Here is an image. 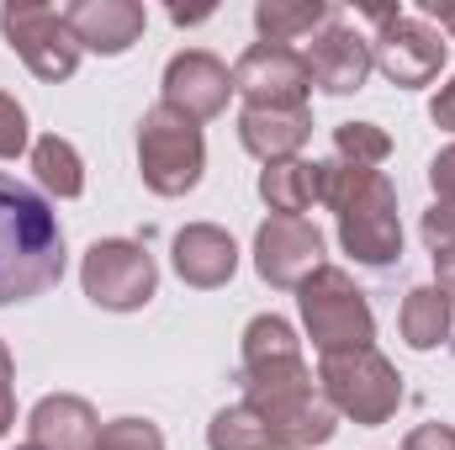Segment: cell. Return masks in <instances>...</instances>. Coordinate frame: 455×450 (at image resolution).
Returning <instances> with one entry per match:
<instances>
[{
    "label": "cell",
    "instance_id": "10",
    "mask_svg": "<svg viewBox=\"0 0 455 450\" xmlns=\"http://www.w3.org/2000/svg\"><path fill=\"white\" fill-rule=\"evenodd\" d=\"M233 91L249 101V107H307V91H313V75H307V59L297 48H281V43H254L238 53L233 64Z\"/></svg>",
    "mask_w": 455,
    "mask_h": 450
},
{
    "label": "cell",
    "instance_id": "17",
    "mask_svg": "<svg viewBox=\"0 0 455 450\" xmlns=\"http://www.w3.org/2000/svg\"><path fill=\"white\" fill-rule=\"evenodd\" d=\"M27 446L37 450H91L101 435V419L85 398L75 392H48L32 414H27Z\"/></svg>",
    "mask_w": 455,
    "mask_h": 450
},
{
    "label": "cell",
    "instance_id": "11",
    "mask_svg": "<svg viewBox=\"0 0 455 450\" xmlns=\"http://www.w3.org/2000/svg\"><path fill=\"white\" fill-rule=\"evenodd\" d=\"M323 265V233L307 218H265L254 233V270L275 292H297Z\"/></svg>",
    "mask_w": 455,
    "mask_h": 450
},
{
    "label": "cell",
    "instance_id": "29",
    "mask_svg": "<svg viewBox=\"0 0 455 450\" xmlns=\"http://www.w3.org/2000/svg\"><path fill=\"white\" fill-rule=\"evenodd\" d=\"M424 244H429V249H445V244H455V207L435 202V207L424 213Z\"/></svg>",
    "mask_w": 455,
    "mask_h": 450
},
{
    "label": "cell",
    "instance_id": "32",
    "mask_svg": "<svg viewBox=\"0 0 455 450\" xmlns=\"http://www.w3.org/2000/svg\"><path fill=\"white\" fill-rule=\"evenodd\" d=\"M429 117H435V127H445V133H455V75H451V85L429 101Z\"/></svg>",
    "mask_w": 455,
    "mask_h": 450
},
{
    "label": "cell",
    "instance_id": "7",
    "mask_svg": "<svg viewBox=\"0 0 455 450\" xmlns=\"http://www.w3.org/2000/svg\"><path fill=\"white\" fill-rule=\"evenodd\" d=\"M80 286L107 313H138L159 292V265L132 238H96L80 260Z\"/></svg>",
    "mask_w": 455,
    "mask_h": 450
},
{
    "label": "cell",
    "instance_id": "14",
    "mask_svg": "<svg viewBox=\"0 0 455 450\" xmlns=\"http://www.w3.org/2000/svg\"><path fill=\"white\" fill-rule=\"evenodd\" d=\"M64 21H69V32H75L80 48L116 59V53H127V48L143 37L148 11H143L138 0H75V5L64 11Z\"/></svg>",
    "mask_w": 455,
    "mask_h": 450
},
{
    "label": "cell",
    "instance_id": "31",
    "mask_svg": "<svg viewBox=\"0 0 455 450\" xmlns=\"http://www.w3.org/2000/svg\"><path fill=\"white\" fill-rule=\"evenodd\" d=\"M435 286H440V292L455 302V244L435 249Z\"/></svg>",
    "mask_w": 455,
    "mask_h": 450
},
{
    "label": "cell",
    "instance_id": "16",
    "mask_svg": "<svg viewBox=\"0 0 455 450\" xmlns=\"http://www.w3.org/2000/svg\"><path fill=\"white\" fill-rule=\"evenodd\" d=\"M175 270L186 286H228L233 270H238V244L233 233H223L218 223H186L175 233Z\"/></svg>",
    "mask_w": 455,
    "mask_h": 450
},
{
    "label": "cell",
    "instance_id": "18",
    "mask_svg": "<svg viewBox=\"0 0 455 450\" xmlns=\"http://www.w3.org/2000/svg\"><path fill=\"white\" fill-rule=\"evenodd\" d=\"M259 197L275 218H302L313 202H323V165L318 159H281L259 170Z\"/></svg>",
    "mask_w": 455,
    "mask_h": 450
},
{
    "label": "cell",
    "instance_id": "28",
    "mask_svg": "<svg viewBox=\"0 0 455 450\" xmlns=\"http://www.w3.org/2000/svg\"><path fill=\"white\" fill-rule=\"evenodd\" d=\"M429 186H435V197H440L445 207H455V143L429 159Z\"/></svg>",
    "mask_w": 455,
    "mask_h": 450
},
{
    "label": "cell",
    "instance_id": "22",
    "mask_svg": "<svg viewBox=\"0 0 455 450\" xmlns=\"http://www.w3.org/2000/svg\"><path fill=\"white\" fill-rule=\"evenodd\" d=\"M207 450H281V446L249 403H228L207 424Z\"/></svg>",
    "mask_w": 455,
    "mask_h": 450
},
{
    "label": "cell",
    "instance_id": "12",
    "mask_svg": "<svg viewBox=\"0 0 455 450\" xmlns=\"http://www.w3.org/2000/svg\"><path fill=\"white\" fill-rule=\"evenodd\" d=\"M228 96H233V69L223 59H212L207 48H186L164 64V107L191 122H207V117L228 112Z\"/></svg>",
    "mask_w": 455,
    "mask_h": 450
},
{
    "label": "cell",
    "instance_id": "15",
    "mask_svg": "<svg viewBox=\"0 0 455 450\" xmlns=\"http://www.w3.org/2000/svg\"><path fill=\"white\" fill-rule=\"evenodd\" d=\"M313 138V112L307 107H243L238 112V143L265 159V165H281V159H297L302 143Z\"/></svg>",
    "mask_w": 455,
    "mask_h": 450
},
{
    "label": "cell",
    "instance_id": "5",
    "mask_svg": "<svg viewBox=\"0 0 455 450\" xmlns=\"http://www.w3.org/2000/svg\"><path fill=\"white\" fill-rule=\"evenodd\" d=\"M297 302H302V324H307V339L318 344V355L365 350L376 339V313H371L365 292L349 281V270H339V265H318L297 286Z\"/></svg>",
    "mask_w": 455,
    "mask_h": 450
},
{
    "label": "cell",
    "instance_id": "25",
    "mask_svg": "<svg viewBox=\"0 0 455 450\" xmlns=\"http://www.w3.org/2000/svg\"><path fill=\"white\" fill-rule=\"evenodd\" d=\"M91 450H164V435L154 419H112V424H101Z\"/></svg>",
    "mask_w": 455,
    "mask_h": 450
},
{
    "label": "cell",
    "instance_id": "8",
    "mask_svg": "<svg viewBox=\"0 0 455 450\" xmlns=\"http://www.w3.org/2000/svg\"><path fill=\"white\" fill-rule=\"evenodd\" d=\"M0 32L5 43L21 53V64L37 75V80H69L80 69V43L64 21V11L53 5H37V0H5L0 5Z\"/></svg>",
    "mask_w": 455,
    "mask_h": 450
},
{
    "label": "cell",
    "instance_id": "24",
    "mask_svg": "<svg viewBox=\"0 0 455 450\" xmlns=\"http://www.w3.org/2000/svg\"><path fill=\"white\" fill-rule=\"evenodd\" d=\"M334 149H339L344 165L376 170V165L392 154V138H387L376 122H339V127H334Z\"/></svg>",
    "mask_w": 455,
    "mask_h": 450
},
{
    "label": "cell",
    "instance_id": "19",
    "mask_svg": "<svg viewBox=\"0 0 455 450\" xmlns=\"http://www.w3.org/2000/svg\"><path fill=\"white\" fill-rule=\"evenodd\" d=\"M329 21H339L329 0H259L254 5L259 43H281V48H291L297 37H318Z\"/></svg>",
    "mask_w": 455,
    "mask_h": 450
},
{
    "label": "cell",
    "instance_id": "20",
    "mask_svg": "<svg viewBox=\"0 0 455 450\" xmlns=\"http://www.w3.org/2000/svg\"><path fill=\"white\" fill-rule=\"evenodd\" d=\"M403 339L408 350H440L451 339V324H455V302L440 292V286H413L403 297Z\"/></svg>",
    "mask_w": 455,
    "mask_h": 450
},
{
    "label": "cell",
    "instance_id": "30",
    "mask_svg": "<svg viewBox=\"0 0 455 450\" xmlns=\"http://www.w3.org/2000/svg\"><path fill=\"white\" fill-rule=\"evenodd\" d=\"M403 450H455V424H419Z\"/></svg>",
    "mask_w": 455,
    "mask_h": 450
},
{
    "label": "cell",
    "instance_id": "4",
    "mask_svg": "<svg viewBox=\"0 0 455 450\" xmlns=\"http://www.w3.org/2000/svg\"><path fill=\"white\" fill-rule=\"evenodd\" d=\"M207 170V138L202 122L170 112L164 101L148 107L138 122V175L154 197H186L202 186Z\"/></svg>",
    "mask_w": 455,
    "mask_h": 450
},
{
    "label": "cell",
    "instance_id": "2",
    "mask_svg": "<svg viewBox=\"0 0 455 450\" xmlns=\"http://www.w3.org/2000/svg\"><path fill=\"white\" fill-rule=\"evenodd\" d=\"M243 403L265 419V430L275 435L281 450L329 446L334 430H339V414L329 408V398L313 382V371H307L302 355H281V360L243 366Z\"/></svg>",
    "mask_w": 455,
    "mask_h": 450
},
{
    "label": "cell",
    "instance_id": "26",
    "mask_svg": "<svg viewBox=\"0 0 455 450\" xmlns=\"http://www.w3.org/2000/svg\"><path fill=\"white\" fill-rule=\"evenodd\" d=\"M21 149H27V112L16 96L0 91V159H16Z\"/></svg>",
    "mask_w": 455,
    "mask_h": 450
},
{
    "label": "cell",
    "instance_id": "27",
    "mask_svg": "<svg viewBox=\"0 0 455 450\" xmlns=\"http://www.w3.org/2000/svg\"><path fill=\"white\" fill-rule=\"evenodd\" d=\"M11 424H16V360H11V350L0 339V435Z\"/></svg>",
    "mask_w": 455,
    "mask_h": 450
},
{
    "label": "cell",
    "instance_id": "34",
    "mask_svg": "<svg viewBox=\"0 0 455 450\" xmlns=\"http://www.w3.org/2000/svg\"><path fill=\"white\" fill-rule=\"evenodd\" d=\"M207 16H212V11H170V21H180V27H186V21H207Z\"/></svg>",
    "mask_w": 455,
    "mask_h": 450
},
{
    "label": "cell",
    "instance_id": "3",
    "mask_svg": "<svg viewBox=\"0 0 455 450\" xmlns=\"http://www.w3.org/2000/svg\"><path fill=\"white\" fill-rule=\"evenodd\" d=\"M323 202L339 218V244L355 254V265L387 270L403 260V218H397V191L381 170L360 165H323Z\"/></svg>",
    "mask_w": 455,
    "mask_h": 450
},
{
    "label": "cell",
    "instance_id": "9",
    "mask_svg": "<svg viewBox=\"0 0 455 450\" xmlns=\"http://www.w3.org/2000/svg\"><path fill=\"white\" fill-rule=\"evenodd\" d=\"M371 59H376V69H381L392 85L419 91V85H429V80L445 69V43H440V32H435L429 21L397 11V16H387V21L376 27Z\"/></svg>",
    "mask_w": 455,
    "mask_h": 450
},
{
    "label": "cell",
    "instance_id": "21",
    "mask_svg": "<svg viewBox=\"0 0 455 450\" xmlns=\"http://www.w3.org/2000/svg\"><path fill=\"white\" fill-rule=\"evenodd\" d=\"M32 170H37L43 191L64 197V202H75V197L85 191V165H80L75 143H69V138H59V133H48V138H37V143H32Z\"/></svg>",
    "mask_w": 455,
    "mask_h": 450
},
{
    "label": "cell",
    "instance_id": "6",
    "mask_svg": "<svg viewBox=\"0 0 455 450\" xmlns=\"http://www.w3.org/2000/svg\"><path fill=\"white\" fill-rule=\"evenodd\" d=\"M318 387L329 398V408L355 419V424H387L397 408H403V376L397 366L365 344V350H344V355H323L318 366Z\"/></svg>",
    "mask_w": 455,
    "mask_h": 450
},
{
    "label": "cell",
    "instance_id": "23",
    "mask_svg": "<svg viewBox=\"0 0 455 450\" xmlns=\"http://www.w3.org/2000/svg\"><path fill=\"white\" fill-rule=\"evenodd\" d=\"M281 355H302V339L291 334V324L275 318V313L249 318V329H243V366H254V360H281Z\"/></svg>",
    "mask_w": 455,
    "mask_h": 450
},
{
    "label": "cell",
    "instance_id": "33",
    "mask_svg": "<svg viewBox=\"0 0 455 450\" xmlns=\"http://www.w3.org/2000/svg\"><path fill=\"white\" fill-rule=\"evenodd\" d=\"M419 11H424V16H435V21H440V27H445V32L455 37V5H440V0H419Z\"/></svg>",
    "mask_w": 455,
    "mask_h": 450
},
{
    "label": "cell",
    "instance_id": "1",
    "mask_svg": "<svg viewBox=\"0 0 455 450\" xmlns=\"http://www.w3.org/2000/svg\"><path fill=\"white\" fill-rule=\"evenodd\" d=\"M64 228L48 197L0 170V308L32 302L64 281Z\"/></svg>",
    "mask_w": 455,
    "mask_h": 450
},
{
    "label": "cell",
    "instance_id": "13",
    "mask_svg": "<svg viewBox=\"0 0 455 450\" xmlns=\"http://www.w3.org/2000/svg\"><path fill=\"white\" fill-rule=\"evenodd\" d=\"M302 59H307L313 85L329 91V96H355V91H365V80H371V69H376L371 37H360V32L344 27V21H329V27L313 37V48H307Z\"/></svg>",
    "mask_w": 455,
    "mask_h": 450
},
{
    "label": "cell",
    "instance_id": "35",
    "mask_svg": "<svg viewBox=\"0 0 455 450\" xmlns=\"http://www.w3.org/2000/svg\"><path fill=\"white\" fill-rule=\"evenodd\" d=\"M16 450H37V446H16Z\"/></svg>",
    "mask_w": 455,
    "mask_h": 450
}]
</instances>
